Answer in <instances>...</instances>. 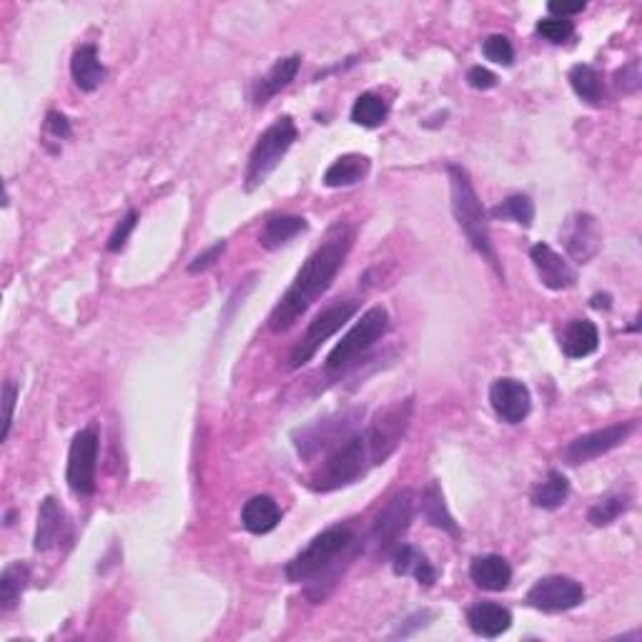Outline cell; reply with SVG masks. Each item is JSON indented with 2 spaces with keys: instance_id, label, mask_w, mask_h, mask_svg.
<instances>
[{
  "instance_id": "cell-17",
  "label": "cell",
  "mask_w": 642,
  "mask_h": 642,
  "mask_svg": "<svg viewBox=\"0 0 642 642\" xmlns=\"http://www.w3.org/2000/svg\"><path fill=\"white\" fill-rule=\"evenodd\" d=\"M299 68H301L299 53L279 58V61H276L274 66H271L269 71H266L264 76L254 83V88H251V101H254V106L256 108L266 106V103H269L276 93L284 91V88L296 78Z\"/></svg>"
},
{
  "instance_id": "cell-7",
  "label": "cell",
  "mask_w": 642,
  "mask_h": 642,
  "mask_svg": "<svg viewBox=\"0 0 642 642\" xmlns=\"http://www.w3.org/2000/svg\"><path fill=\"white\" fill-rule=\"evenodd\" d=\"M414 505H417L414 502V492L402 490L374 517L372 530H369V542L377 547L379 555H394V550L402 545V537L412 527Z\"/></svg>"
},
{
  "instance_id": "cell-6",
  "label": "cell",
  "mask_w": 642,
  "mask_h": 642,
  "mask_svg": "<svg viewBox=\"0 0 642 642\" xmlns=\"http://www.w3.org/2000/svg\"><path fill=\"white\" fill-rule=\"evenodd\" d=\"M296 131L294 121L289 116H281L266 128L259 136V141L254 143L249 153V164H246V191H254L256 186H261L266 181V176L279 166L281 158L289 153V148L294 146Z\"/></svg>"
},
{
  "instance_id": "cell-11",
  "label": "cell",
  "mask_w": 642,
  "mask_h": 642,
  "mask_svg": "<svg viewBox=\"0 0 642 642\" xmlns=\"http://www.w3.org/2000/svg\"><path fill=\"white\" fill-rule=\"evenodd\" d=\"M525 602L540 612H567L585 602V587L567 575H547L537 580L527 592Z\"/></svg>"
},
{
  "instance_id": "cell-38",
  "label": "cell",
  "mask_w": 642,
  "mask_h": 642,
  "mask_svg": "<svg viewBox=\"0 0 642 642\" xmlns=\"http://www.w3.org/2000/svg\"><path fill=\"white\" fill-rule=\"evenodd\" d=\"M16 402H18L16 382H6L3 384V407H6V414H3V432H0V442H8V437H11Z\"/></svg>"
},
{
  "instance_id": "cell-15",
  "label": "cell",
  "mask_w": 642,
  "mask_h": 642,
  "mask_svg": "<svg viewBox=\"0 0 642 642\" xmlns=\"http://www.w3.org/2000/svg\"><path fill=\"white\" fill-rule=\"evenodd\" d=\"M530 259L535 264L537 276H540L542 286L552 291H565L575 286L577 271L572 269L570 261L562 254H557L550 244H535L530 249Z\"/></svg>"
},
{
  "instance_id": "cell-24",
  "label": "cell",
  "mask_w": 642,
  "mask_h": 642,
  "mask_svg": "<svg viewBox=\"0 0 642 642\" xmlns=\"http://www.w3.org/2000/svg\"><path fill=\"white\" fill-rule=\"evenodd\" d=\"M369 169H372V161L362 153H344L334 161L332 166L324 174V184L329 189H342V186H354L359 181L367 179Z\"/></svg>"
},
{
  "instance_id": "cell-3",
  "label": "cell",
  "mask_w": 642,
  "mask_h": 642,
  "mask_svg": "<svg viewBox=\"0 0 642 642\" xmlns=\"http://www.w3.org/2000/svg\"><path fill=\"white\" fill-rule=\"evenodd\" d=\"M447 174H449V194H452V211L459 229L464 231V236H467L469 244L474 246V251H477V254L502 276L500 259H497V251L495 246H492L490 219H487L485 206H482L477 191H474L467 169H462V166L457 164H449Z\"/></svg>"
},
{
  "instance_id": "cell-12",
  "label": "cell",
  "mask_w": 642,
  "mask_h": 642,
  "mask_svg": "<svg viewBox=\"0 0 642 642\" xmlns=\"http://www.w3.org/2000/svg\"><path fill=\"white\" fill-rule=\"evenodd\" d=\"M632 432H635V422H617L610 424V427L595 429V432H587L582 437L572 439L565 447V452H562V457H565L567 464L592 462V459L602 457V454L625 444Z\"/></svg>"
},
{
  "instance_id": "cell-33",
  "label": "cell",
  "mask_w": 642,
  "mask_h": 642,
  "mask_svg": "<svg viewBox=\"0 0 642 642\" xmlns=\"http://www.w3.org/2000/svg\"><path fill=\"white\" fill-rule=\"evenodd\" d=\"M492 219L502 221H515L522 229H530L532 221H535V201L525 194H512L510 199H505L502 204H497L495 209L490 211Z\"/></svg>"
},
{
  "instance_id": "cell-27",
  "label": "cell",
  "mask_w": 642,
  "mask_h": 642,
  "mask_svg": "<svg viewBox=\"0 0 642 642\" xmlns=\"http://www.w3.org/2000/svg\"><path fill=\"white\" fill-rule=\"evenodd\" d=\"M31 582V567L26 562H11L0 575V612H11L21 602Z\"/></svg>"
},
{
  "instance_id": "cell-23",
  "label": "cell",
  "mask_w": 642,
  "mask_h": 642,
  "mask_svg": "<svg viewBox=\"0 0 642 642\" xmlns=\"http://www.w3.org/2000/svg\"><path fill=\"white\" fill-rule=\"evenodd\" d=\"M600 347V332L590 319H575L565 327L562 334V352L570 359H585Z\"/></svg>"
},
{
  "instance_id": "cell-25",
  "label": "cell",
  "mask_w": 642,
  "mask_h": 642,
  "mask_svg": "<svg viewBox=\"0 0 642 642\" xmlns=\"http://www.w3.org/2000/svg\"><path fill=\"white\" fill-rule=\"evenodd\" d=\"M392 567L394 575H412L419 585L432 587L437 582V570H434L432 562L427 560V555L417 550L412 545H399L392 555Z\"/></svg>"
},
{
  "instance_id": "cell-4",
  "label": "cell",
  "mask_w": 642,
  "mask_h": 642,
  "mask_svg": "<svg viewBox=\"0 0 642 642\" xmlns=\"http://www.w3.org/2000/svg\"><path fill=\"white\" fill-rule=\"evenodd\" d=\"M374 467L372 449H369L367 432L349 434L344 442L332 449L321 467L309 477V487L316 492H334L339 487H347L357 482L359 477Z\"/></svg>"
},
{
  "instance_id": "cell-18",
  "label": "cell",
  "mask_w": 642,
  "mask_h": 642,
  "mask_svg": "<svg viewBox=\"0 0 642 642\" xmlns=\"http://www.w3.org/2000/svg\"><path fill=\"white\" fill-rule=\"evenodd\" d=\"M467 622L474 635L495 640L512 627V612L497 602H477L467 610Z\"/></svg>"
},
{
  "instance_id": "cell-1",
  "label": "cell",
  "mask_w": 642,
  "mask_h": 642,
  "mask_svg": "<svg viewBox=\"0 0 642 642\" xmlns=\"http://www.w3.org/2000/svg\"><path fill=\"white\" fill-rule=\"evenodd\" d=\"M357 231L354 226L334 224L327 231V239L321 241L319 249L304 261L299 271H296L294 281L286 289V294L281 296L279 304L271 309L269 314V329L274 334H284L294 327L296 321L309 311V306L314 304L319 296H324L329 291V286L334 284L337 274L342 271L344 261H347L349 251H352Z\"/></svg>"
},
{
  "instance_id": "cell-41",
  "label": "cell",
  "mask_w": 642,
  "mask_h": 642,
  "mask_svg": "<svg viewBox=\"0 0 642 642\" xmlns=\"http://www.w3.org/2000/svg\"><path fill=\"white\" fill-rule=\"evenodd\" d=\"M46 128H48V133H53V136L56 138H71V121H68L66 116H63V113H58V111H51L48 113V118H46Z\"/></svg>"
},
{
  "instance_id": "cell-14",
  "label": "cell",
  "mask_w": 642,
  "mask_h": 642,
  "mask_svg": "<svg viewBox=\"0 0 642 642\" xmlns=\"http://www.w3.org/2000/svg\"><path fill=\"white\" fill-rule=\"evenodd\" d=\"M560 236L565 241L567 254L577 264H587L602 246L600 226H597V219L592 214H572L560 229Z\"/></svg>"
},
{
  "instance_id": "cell-16",
  "label": "cell",
  "mask_w": 642,
  "mask_h": 642,
  "mask_svg": "<svg viewBox=\"0 0 642 642\" xmlns=\"http://www.w3.org/2000/svg\"><path fill=\"white\" fill-rule=\"evenodd\" d=\"M359 417V412L342 414V422L339 419H324V422L314 424V427H306L304 432L296 434V449H299L301 457H311L319 449H327L332 444L344 442L339 439V432L344 434V429H349L354 424V419Z\"/></svg>"
},
{
  "instance_id": "cell-30",
  "label": "cell",
  "mask_w": 642,
  "mask_h": 642,
  "mask_svg": "<svg viewBox=\"0 0 642 642\" xmlns=\"http://www.w3.org/2000/svg\"><path fill=\"white\" fill-rule=\"evenodd\" d=\"M422 512H424V517H427L429 525L449 532L452 537H459V527H457V522H454V517L449 515L447 505H444L442 487H439L437 482H429L427 490L422 492Z\"/></svg>"
},
{
  "instance_id": "cell-39",
  "label": "cell",
  "mask_w": 642,
  "mask_h": 642,
  "mask_svg": "<svg viewBox=\"0 0 642 642\" xmlns=\"http://www.w3.org/2000/svg\"><path fill=\"white\" fill-rule=\"evenodd\" d=\"M224 251H226V239H219L214 246H209V249L201 251L199 256H194V261L189 264V274H201V271L211 269V266L224 256Z\"/></svg>"
},
{
  "instance_id": "cell-5",
  "label": "cell",
  "mask_w": 642,
  "mask_h": 642,
  "mask_svg": "<svg viewBox=\"0 0 642 642\" xmlns=\"http://www.w3.org/2000/svg\"><path fill=\"white\" fill-rule=\"evenodd\" d=\"M389 332V311L384 306H372L369 311H364L362 319L349 329L342 337V342L332 349V354L327 357V372L329 374H342L347 372L352 364H357L359 357L369 352L384 334Z\"/></svg>"
},
{
  "instance_id": "cell-22",
  "label": "cell",
  "mask_w": 642,
  "mask_h": 642,
  "mask_svg": "<svg viewBox=\"0 0 642 642\" xmlns=\"http://www.w3.org/2000/svg\"><path fill=\"white\" fill-rule=\"evenodd\" d=\"M281 522V510L276 505V500H271L269 495H256L241 510V525L244 530H249L251 535H266V532L276 530V525Z\"/></svg>"
},
{
  "instance_id": "cell-13",
  "label": "cell",
  "mask_w": 642,
  "mask_h": 642,
  "mask_svg": "<svg viewBox=\"0 0 642 642\" xmlns=\"http://www.w3.org/2000/svg\"><path fill=\"white\" fill-rule=\"evenodd\" d=\"M490 404L502 422L520 424L525 422L527 414H530L532 409L530 389H527L520 379H512V377L495 379L490 387Z\"/></svg>"
},
{
  "instance_id": "cell-21",
  "label": "cell",
  "mask_w": 642,
  "mask_h": 642,
  "mask_svg": "<svg viewBox=\"0 0 642 642\" xmlns=\"http://www.w3.org/2000/svg\"><path fill=\"white\" fill-rule=\"evenodd\" d=\"M71 76L83 93H93L106 81V66L98 58V48L93 43L76 48L71 58Z\"/></svg>"
},
{
  "instance_id": "cell-9",
  "label": "cell",
  "mask_w": 642,
  "mask_h": 642,
  "mask_svg": "<svg viewBox=\"0 0 642 642\" xmlns=\"http://www.w3.org/2000/svg\"><path fill=\"white\" fill-rule=\"evenodd\" d=\"M412 407V399L392 404V407H387L384 412H379L377 417H374V422L364 429L369 439V449H372L374 467L387 462L389 454L402 444L404 434H407L409 429V419H412Z\"/></svg>"
},
{
  "instance_id": "cell-29",
  "label": "cell",
  "mask_w": 642,
  "mask_h": 642,
  "mask_svg": "<svg viewBox=\"0 0 642 642\" xmlns=\"http://www.w3.org/2000/svg\"><path fill=\"white\" fill-rule=\"evenodd\" d=\"M570 86L577 96L582 98L590 106H600L602 98H605V83H602V76L597 68L587 66V63H577V66L570 68Z\"/></svg>"
},
{
  "instance_id": "cell-43",
  "label": "cell",
  "mask_w": 642,
  "mask_h": 642,
  "mask_svg": "<svg viewBox=\"0 0 642 642\" xmlns=\"http://www.w3.org/2000/svg\"><path fill=\"white\" fill-rule=\"evenodd\" d=\"M610 301H612V296L610 294H595L590 299V304L595 306V309H610Z\"/></svg>"
},
{
  "instance_id": "cell-10",
  "label": "cell",
  "mask_w": 642,
  "mask_h": 642,
  "mask_svg": "<svg viewBox=\"0 0 642 642\" xmlns=\"http://www.w3.org/2000/svg\"><path fill=\"white\" fill-rule=\"evenodd\" d=\"M98 447H101V442H98V432L93 427L81 429L73 437L66 464V482L73 495L91 497L96 492Z\"/></svg>"
},
{
  "instance_id": "cell-26",
  "label": "cell",
  "mask_w": 642,
  "mask_h": 642,
  "mask_svg": "<svg viewBox=\"0 0 642 642\" xmlns=\"http://www.w3.org/2000/svg\"><path fill=\"white\" fill-rule=\"evenodd\" d=\"M306 229H309V221H306L304 216L276 214V216H269V219H266L264 231H261L259 241L264 249L274 251V249H279V246L289 244V241L296 239L299 234H304Z\"/></svg>"
},
{
  "instance_id": "cell-28",
  "label": "cell",
  "mask_w": 642,
  "mask_h": 642,
  "mask_svg": "<svg viewBox=\"0 0 642 642\" xmlns=\"http://www.w3.org/2000/svg\"><path fill=\"white\" fill-rule=\"evenodd\" d=\"M567 497H570V482H567V477L562 472H557V469H550L547 477L532 490V505L552 512L560 510L567 502Z\"/></svg>"
},
{
  "instance_id": "cell-42",
  "label": "cell",
  "mask_w": 642,
  "mask_h": 642,
  "mask_svg": "<svg viewBox=\"0 0 642 642\" xmlns=\"http://www.w3.org/2000/svg\"><path fill=\"white\" fill-rule=\"evenodd\" d=\"M587 8L585 0H577V3H557V0H552L550 6H547V11H550L552 18H570V16H577V13H582Z\"/></svg>"
},
{
  "instance_id": "cell-19",
  "label": "cell",
  "mask_w": 642,
  "mask_h": 642,
  "mask_svg": "<svg viewBox=\"0 0 642 642\" xmlns=\"http://www.w3.org/2000/svg\"><path fill=\"white\" fill-rule=\"evenodd\" d=\"M469 577L487 592H502L512 582V567L502 555H479L469 565Z\"/></svg>"
},
{
  "instance_id": "cell-8",
  "label": "cell",
  "mask_w": 642,
  "mask_h": 642,
  "mask_svg": "<svg viewBox=\"0 0 642 642\" xmlns=\"http://www.w3.org/2000/svg\"><path fill=\"white\" fill-rule=\"evenodd\" d=\"M357 311H359V301L349 299V301H337V304L327 306L321 314H316L314 321L309 324V329H306L304 339H301V342L294 347V352H291V367L299 369L304 367V364H309L311 359H314V354L319 352L321 344L327 342V339H332L334 334H337L339 329H342L344 324L357 314Z\"/></svg>"
},
{
  "instance_id": "cell-2",
  "label": "cell",
  "mask_w": 642,
  "mask_h": 642,
  "mask_svg": "<svg viewBox=\"0 0 642 642\" xmlns=\"http://www.w3.org/2000/svg\"><path fill=\"white\" fill-rule=\"evenodd\" d=\"M364 550V542L354 532L352 525H334L319 532L294 560L286 562L284 575L294 585H309V597L314 602L324 600V590L337 585L339 575L354 562V557Z\"/></svg>"
},
{
  "instance_id": "cell-40",
  "label": "cell",
  "mask_w": 642,
  "mask_h": 642,
  "mask_svg": "<svg viewBox=\"0 0 642 642\" xmlns=\"http://www.w3.org/2000/svg\"><path fill=\"white\" fill-rule=\"evenodd\" d=\"M467 83L474 88V91H490V88L497 86V76L490 71V68L474 66L467 71Z\"/></svg>"
},
{
  "instance_id": "cell-20",
  "label": "cell",
  "mask_w": 642,
  "mask_h": 642,
  "mask_svg": "<svg viewBox=\"0 0 642 642\" xmlns=\"http://www.w3.org/2000/svg\"><path fill=\"white\" fill-rule=\"evenodd\" d=\"M63 530H66V512H63L61 502L56 497H46L41 502V510H38V525H36V537H33V547L38 552H48L61 542Z\"/></svg>"
},
{
  "instance_id": "cell-35",
  "label": "cell",
  "mask_w": 642,
  "mask_h": 642,
  "mask_svg": "<svg viewBox=\"0 0 642 642\" xmlns=\"http://www.w3.org/2000/svg\"><path fill=\"white\" fill-rule=\"evenodd\" d=\"M482 53H485L487 61L497 63V66H512V63H515V48H512L510 38L500 36V33L485 38V43H482Z\"/></svg>"
},
{
  "instance_id": "cell-34",
  "label": "cell",
  "mask_w": 642,
  "mask_h": 642,
  "mask_svg": "<svg viewBox=\"0 0 642 642\" xmlns=\"http://www.w3.org/2000/svg\"><path fill=\"white\" fill-rule=\"evenodd\" d=\"M537 33H540V36L545 38V41L557 43V46H560V43L570 41V38L575 36V23H572L570 18L547 16V18H542L540 23H537Z\"/></svg>"
},
{
  "instance_id": "cell-31",
  "label": "cell",
  "mask_w": 642,
  "mask_h": 642,
  "mask_svg": "<svg viewBox=\"0 0 642 642\" xmlns=\"http://www.w3.org/2000/svg\"><path fill=\"white\" fill-rule=\"evenodd\" d=\"M389 106L377 93H362L352 106V121L364 128H377L387 121Z\"/></svg>"
},
{
  "instance_id": "cell-36",
  "label": "cell",
  "mask_w": 642,
  "mask_h": 642,
  "mask_svg": "<svg viewBox=\"0 0 642 642\" xmlns=\"http://www.w3.org/2000/svg\"><path fill=\"white\" fill-rule=\"evenodd\" d=\"M136 224H138V211L131 209L126 216H123L121 221H118L116 229H113L111 239H108V251H113V254H116V251L126 249L128 236L133 234V229H136Z\"/></svg>"
},
{
  "instance_id": "cell-32",
  "label": "cell",
  "mask_w": 642,
  "mask_h": 642,
  "mask_svg": "<svg viewBox=\"0 0 642 642\" xmlns=\"http://www.w3.org/2000/svg\"><path fill=\"white\" fill-rule=\"evenodd\" d=\"M630 507H632V497L627 495V492H612V495L602 497L597 505L590 507L587 520H590L595 527H607L615 520H620Z\"/></svg>"
},
{
  "instance_id": "cell-37",
  "label": "cell",
  "mask_w": 642,
  "mask_h": 642,
  "mask_svg": "<svg viewBox=\"0 0 642 642\" xmlns=\"http://www.w3.org/2000/svg\"><path fill=\"white\" fill-rule=\"evenodd\" d=\"M615 86L620 88L622 93H637L642 86V73L640 63L630 61L627 66H622L620 71L615 73Z\"/></svg>"
}]
</instances>
